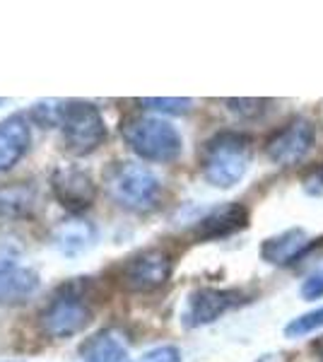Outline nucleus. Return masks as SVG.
<instances>
[{
	"mask_svg": "<svg viewBox=\"0 0 323 362\" xmlns=\"http://www.w3.org/2000/svg\"><path fill=\"white\" fill-rule=\"evenodd\" d=\"M3 104H5V99H0V107H3Z\"/></svg>",
	"mask_w": 323,
	"mask_h": 362,
	"instance_id": "393cba45",
	"label": "nucleus"
},
{
	"mask_svg": "<svg viewBox=\"0 0 323 362\" xmlns=\"http://www.w3.org/2000/svg\"><path fill=\"white\" fill-rule=\"evenodd\" d=\"M32 124L25 114H13L0 121V174L10 172L29 153Z\"/></svg>",
	"mask_w": 323,
	"mask_h": 362,
	"instance_id": "f8f14e48",
	"label": "nucleus"
},
{
	"mask_svg": "<svg viewBox=\"0 0 323 362\" xmlns=\"http://www.w3.org/2000/svg\"><path fill=\"white\" fill-rule=\"evenodd\" d=\"M314 350H316V353H319V360L323 362V338H321V341H316V346H314Z\"/></svg>",
	"mask_w": 323,
	"mask_h": 362,
	"instance_id": "b1692460",
	"label": "nucleus"
},
{
	"mask_svg": "<svg viewBox=\"0 0 323 362\" xmlns=\"http://www.w3.org/2000/svg\"><path fill=\"white\" fill-rule=\"evenodd\" d=\"M41 288V278L32 266L15 259H0V307H20Z\"/></svg>",
	"mask_w": 323,
	"mask_h": 362,
	"instance_id": "9b49d317",
	"label": "nucleus"
},
{
	"mask_svg": "<svg viewBox=\"0 0 323 362\" xmlns=\"http://www.w3.org/2000/svg\"><path fill=\"white\" fill-rule=\"evenodd\" d=\"M246 302V295L242 290H220V288H198L193 290L186 300L181 324L186 329H201V326L215 324L227 312L237 309Z\"/></svg>",
	"mask_w": 323,
	"mask_h": 362,
	"instance_id": "0eeeda50",
	"label": "nucleus"
},
{
	"mask_svg": "<svg viewBox=\"0 0 323 362\" xmlns=\"http://www.w3.org/2000/svg\"><path fill=\"white\" fill-rule=\"evenodd\" d=\"M97 227L90 223V220L82 218H70L63 220L61 225L54 230V247L61 251L63 256H80L85 251H90L97 244Z\"/></svg>",
	"mask_w": 323,
	"mask_h": 362,
	"instance_id": "4468645a",
	"label": "nucleus"
},
{
	"mask_svg": "<svg viewBox=\"0 0 323 362\" xmlns=\"http://www.w3.org/2000/svg\"><path fill=\"white\" fill-rule=\"evenodd\" d=\"M302 297H307V300H319V297H323V271L314 273V276L304 280Z\"/></svg>",
	"mask_w": 323,
	"mask_h": 362,
	"instance_id": "5701e85b",
	"label": "nucleus"
},
{
	"mask_svg": "<svg viewBox=\"0 0 323 362\" xmlns=\"http://www.w3.org/2000/svg\"><path fill=\"white\" fill-rule=\"evenodd\" d=\"M82 362H128V348L123 338L111 329L97 331L80 346Z\"/></svg>",
	"mask_w": 323,
	"mask_h": 362,
	"instance_id": "2eb2a0df",
	"label": "nucleus"
},
{
	"mask_svg": "<svg viewBox=\"0 0 323 362\" xmlns=\"http://www.w3.org/2000/svg\"><path fill=\"white\" fill-rule=\"evenodd\" d=\"M133 362H181V350L176 346H160L143 353Z\"/></svg>",
	"mask_w": 323,
	"mask_h": 362,
	"instance_id": "412c9836",
	"label": "nucleus"
},
{
	"mask_svg": "<svg viewBox=\"0 0 323 362\" xmlns=\"http://www.w3.org/2000/svg\"><path fill=\"white\" fill-rule=\"evenodd\" d=\"M61 143L73 157H87L107 140V121L92 102L68 99L61 104Z\"/></svg>",
	"mask_w": 323,
	"mask_h": 362,
	"instance_id": "39448f33",
	"label": "nucleus"
},
{
	"mask_svg": "<svg viewBox=\"0 0 323 362\" xmlns=\"http://www.w3.org/2000/svg\"><path fill=\"white\" fill-rule=\"evenodd\" d=\"M227 109L232 114H237L239 119L251 121V119H258V116L266 114L268 102L266 99H227Z\"/></svg>",
	"mask_w": 323,
	"mask_h": 362,
	"instance_id": "aec40b11",
	"label": "nucleus"
},
{
	"mask_svg": "<svg viewBox=\"0 0 323 362\" xmlns=\"http://www.w3.org/2000/svg\"><path fill=\"white\" fill-rule=\"evenodd\" d=\"M249 225V210L242 203H225L198 218L191 225L189 235L196 242H215V239H225L237 235L239 230Z\"/></svg>",
	"mask_w": 323,
	"mask_h": 362,
	"instance_id": "9d476101",
	"label": "nucleus"
},
{
	"mask_svg": "<svg viewBox=\"0 0 323 362\" xmlns=\"http://www.w3.org/2000/svg\"><path fill=\"white\" fill-rule=\"evenodd\" d=\"M39 329L54 341H66L82 334L95 321L92 285L87 278H75L54 290L39 312Z\"/></svg>",
	"mask_w": 323,
	"mask_h": 362,
	"instance_id": "f257e3e1",
	"label": "nucleus"
},
{
	"mask_svg": "<svg viewBox=\"0 0 323 362\" xmlns=\"http://www.w3.org/2000/svg\"><path fill=\"white\" fill-rule=\"evenodd\" d=\"M61 104L58 99H49V102H37L32 109H29V116L34 124L41 128H56L58 121H61Z\"/></svg>",
	"mask_w": 323,
	"mask_h": 362,
	"instance_id": "6ab92c4d",
	"label": "nucleus"
},
{
	"mask_svg": "<svg viewBox=\"0 0 323 362\" xmlns=\"http://www.w3.org/2000/svg\"><path fill=\"white\" fill-rule=\"evenodd\" d=\"M140 107L150 109V112H160V114H189L193 107V99H179V97H150V99H140Z\"/></svg>",
	"mask_w": 323,
	"mask_h": 362,
	"instance_id": "a211bd4d",
	"label": "nucleus"
},
{
	"mask_svg": "<svg viewBox=\"0 0 323 362\" xmlns=\"http://www.w3.org/2000/svg\"><path fill=\"white\" fill-rule=\"evenodd\" d=\"M39 208V191L32 181L0 186V220H27Z\"/></svg>",
	"mask_w": 323,
	"mask_h": 362,
	"instance_id": "ddd939ff",
	"label": "nucleus"
},
{
	"mask_svg": "<svg viewBox=\"0 0 323 362\" xmlns=\"http://www.w3.org/2000/svg\"><path fill=\"white\" fill-rule=\"evenodd\" d=\"M107 189L111 198L131 213H150L162 198L160 177L138 162H116L107 174Z\"/></svg>",
	"mask_w": 323,
	"mask_h": 362,
	"instance_id": "20e7f679",
	"label": "nucleus"
},
{
	"mask_svg": "<svg viewBox=\"0 0 323 362\" xmlns=\"http://www.w3.org/2000/svg\"><path fill=\"white\" fill-rule=\"evenodd\" d=\"M174 271V259L169 251L160 247L143 249L138 254L128 256L126 261L119 266L116 280L126 293H155L162 285L169 283Z\"/></svg>",
	"mask_w": 323,
	"mask_h": 362,
	"instance_id": "423d86ee",
	"label": "nucleus"
},
{
	"mask_svg": "<svg viewBox=\"0 0 323 362\" xmlns=\"http://www.w3.org/2000/svg\"><path fill=\"white\" fill-rule=\"evenodd\" d=\"M302 189H304V194H307V196H314V198L323 196V165L314 167L307 177H304Z\"/></svg>",
	"mask_w": 323,
	"mask_h": 362,
	"instance_id": "4be33fe9",
	"label": "nucleus"
},
{
	"mask_svg": "<svg viewBox=\"0 0 323 362\" xmlns=\"http://www.w3.org/2000/svg\"><path fill=\"white\" fill-rule=\"evenodd\" d=\"M51 194L70 215H82L97 201V184L92 174L82 167L66 165L51 174Z\"/></svg>",
	"mask_w": 323,
	"mask_h": 362,
	"instance_id": "6e6552de",
	"label": "nucleus"
},
{
	"mask_svg": "<svg viewBox=\"0 0 323 362\" xmlns=\"http://www.w3.org/2000/svg\"><path fill=\"white\" fill-rule=\"evenodd\" d=\"M251 157H254V148L249 136L239 131H222L203 145V177L215 189H232L249 172Z\"/></svg>",
	"mask_w": 323,
	"mask_h": 362,
	"instance_id": "f03ea898",
	"label": "nucleus"
},
{
	"mask_svg": "<svg viewBox=\"0 0 323 362\" xmlns=\"http://www.w3.org/2000/svg\"><path fill=\"white\" fill-rule=\"evenodd\" d=\"M121 136L140 160L169 165L179 160L184 150V138L179 128L157 116H133L121 124Z\"/></svg>",
	"mask_w": 323,
	"mask_h": 362,
	"instance_id": "7ed1b4c3",
	"label": "nucleus"
},
{
	"mask_svg": "<svg viewBox=\"0 0 323 362\" xmlns=\"http://www.w3.org/2000/svg\"><path fill=\"white\" fill-rule=\"evenodd\" d=\"M316 145V126L309 119H295L266 145V155L273 165L290 167L307 157Z\"/></svg>",
	"mask_w": 323,
	"mask_h": 362,
	"instance_id": "1a4fd4ad",
	"label": "nucleus"
},
{
	"mask_svg": "<svg viewBox=\"0 0 323 362\" xmlns=\"http://www.w3.org/2000/svg\"><path fill=\"white\" fill-rule=\"evenodd\" d=\"M307 247V232L287 230L278 237H270L261 244V259L270 266H285L295 261Z\"/></svg>",
	"mask_w": 323,
	"mask_h": 362,
	"instance_id": "dca6fc26",
	"label": "nucleus"
},
{
	"mask_svg": "<svg viewBox=\"0 0 323 362\" xmlns=\"http://www.w3.org/2000/svg\"><path fill=\"white\" fill-rule=\"evenodd\" d=\"M323 329V307L314 309V312H307L302 317L292 319L285 329V336L287 338H302V336H309L314 331Z\"/></svg>",
	"mask_w": 323,
	"mask_h": 362,
	"instance_id": "f3484780",
	"label": "nucleus"
}]
</instances>
